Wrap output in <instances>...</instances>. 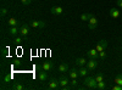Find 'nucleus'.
<instances>
[{"mask_svg": "<svg viewBox=\"0 0 122 90\" xmlns=\"http://www.w3.org/2000/svg\"><path fill=\"white\" fill-rule=\"evenodd\" d=\"M59 83H60V89L61 90H72L75 89L72 85H70V81L67 76H65L64 73H61L60 78H59Z\"/></svg>", "mask_w": 122, "mask_h": 90, "instance_id": "nucleus-1", "label": "nucleus"}, {"mask_svg": "<svg viewBox=\"0 0 122 90\" xmlns=\"http://www.w3.org/2000/svg\"><path fill=\"white\" fill-rule=\"evenodd\" d=\"M83 84H84V88H87V89H97L98 82L93 77H86V79L83 81Z\"/></svg>", "mask_w": 122, "mask_h": 90, "instance_id": "nucleus-2", "label": "nucleus"}, {"mask_svg": "<svg viewBox=\"0 0 122 90\" xmlns=\"http://www.w3.org/2000/svg\"><path fill=\"white\" fill-rule=\"evenodd\" d=\"M29 24H26V23H23V24H21L20 26V35H22V37H25L26 39H27V37H28V34L30 33L29 32Z\"/></svg>", "mask_w": 122, "mask_h": 90, "instance_id": "nucleus-3", "label": "nucleus"}, {"mask_svg": "<svg viewBox=\"0 0 122 90\" xmlns=\"http://www.w3.org/2000/svg\"><path fill=\"white\" fill-rule=\"evenodd\" d=\"M60 88V83H59V79L56 81V79L51 78L49 81V84L46 85V90H55V89H59Z\"/></svg>", "mask_w": 122, "mask_h": 90, "instance_id": "nucleus-4", "label": "nucleus"}, {"mask_svg": "<svg viewBox=\"0 0 122 90\" xmlns=\"http://www.w3.org/2000/svg\"><path fill=\"white\" fill-rule=\"evenodd\" d=\"M98 65H99V62H98V60H95V58H90L89 61H87V65H86V67L89 69V71L92 72V71H94V69L98 67Z\"/></svg>", "mask_w": 122, "mask_h": 90, "instance_id": "nucleus-5", "label": "nucleus"}, {"mask_svg": "<svg viewBox=\"0 0 122 90\" xmlns=\"http://www.w3.org/2000/svg\"><path fill=\"white\" fill-rule=\"evenodd\" d=\"M29 26H30V27H33V28L43 29V28H45L46 23H45L44 21H30V22H29Z\"/></svg>", "mask_w": 122, "mask_h": 90, "instance_id": "nucleus-6", "label": "nucleus"}, {"mask_svg": "<svg viewBox=\"0 0 122 90\" xmlns=\"http://www.w3.org/2000/svg\"><path fill=\"white\" fill-rule=\"evenodd\" d=\"M97 27H98V19H97V17L93 15V16L90 17V19L88 21V28L92 29V31H94Z\"/></svg>", "mask_w": 122, "mask_h": 90, "instance_id": "nucleus-7", "label": "nucleus"}, {"mask_svg": "<svg viewBox=\"0 0 122 90\" xmlns=\"http://www.w3.org/2000/svg\"><path fill=\"white\" fill-rule=\"evenodd\" d=\"M54 68H55V65H54V62H51V61H45V62L42 63V69H44V71H46V72L53 71Z\"/></svg>", "mask_w": 122, "mask_h": 90, "instance_id": "nucleus-8", "label": "nucleus"}, {"mask_svg": "<svg viewBox=\"0 0 122 90\" xmlns=\"http://www.w3.org/2000/svg\"><path fill=\"white\" fill-rule=\"evenodd\" d=\"M38 79H39V82H40V83H44V82H46L48 79H49V76H48L46 71H44V69H42V71H39V72H38Z\"/></svg>", "mask_w": 122, "mask_h": 90, "instance_id": "nucleus-9", "label": "nucleus"}, {"mask_svg": "<svg viewBox=\"0 0 122 90\" xmlns=\"http://www.w3.org/2000/svg\"><path fill=\"white\" fill-rule=\"evenodd\" d=\"M106 46H107V42L105 40V39H101V40L97 44L95 49H97V51H98V52H100V51H103V50H105Z\"/></svg>", "mask_w": 122, "mask_h": 90, "instance_id": "nucleus-10", "label": "nucleus"}, {"mask_svg": "<svg viewBox=\"0 0 122 90\" xmlns=\"http://www.w3.org/2000/svg\"><path fill=\"white\" fill-rule=\"evenodd\" d=\"M50 11H51V14H53V15H56V16H61V15H64V9L61 7V6H53Z\"/></svg>", "mask_w": 122, "mask_h": 90, "instance_id": "nucleus-11", "label": "nucleus"}, {"mask_svg": "<svg viewBox=\"0 0 122 90\" xmlns=\"http://www.w3.org/2000/svg\"><path fill=\"white\" fill-rule=\"evenodd\" d=\"M109 15H110V17L111 18H118L120 17V11H118V9H116V7H111L110 10H109Z\"/></svg>", "mask_w": 122, "mask_h": 90, "instance_id": "nucleus-12", "label": "nucleus"}, {"mask_svg": "<svg viewBox=\"0 0 122 90\" xmlns=\"http://www.w3.org/2000/svg\"><path fill=\"white\" fill-rule=\"evenodd\" d=\"M7 33L11 35V37H17V34H20V28H18V26L10 27V28L7 29Z\"/></svg>", "mask_w": 122, "mask_h": 90, "instance_id": "nucleus-13", "label": "nucleus"}, {"mask_svg": "<svg viewBox=\"0 0 122 90\" xmlns=\"http://www.w3.org/2000/svg\"><path fill=\"white\" fill-rule=\"evenodd\" d=\"M87 55H88L89 58H95V60L99 58V52L97 51V49H90L89 51L87 52Z\"/></svg>", "mask_w": 122, "mask_h": 90, "instance_id": "nucleus-14", "label": "nucleus"}, {"mask_svg": "<svg viewBox=\"0 0 122 90\" xmlns=\"http://www.w3.org/2000/svg\"><path fill=\"white\" fill-rule=\"evenodd\" d=\"M59 72L60 73H66V72H68L70 71V68H68V65L67 63H65V62H61L60 65H59Z\"/></svg>", "mask_w": 122, "mask_h": 90, "instance_id": "nucleus-15", "label": "nucleus"}, {"mask_svg": "<svg viewBox=\"0 0 122 90\" xmlns=\"http://www.w3.org/2000/svg\"><path fill=\"white\" fill-rule=\"evenodd\" d=\"M75 65H76L77 67H83V66L87 65V60H86L84 57H78V58H76Z\"/></svg>", "mask_w": 122, "mask_h": 90, "instance_id": "nucleus-16", "label": "nucleus"}, {"mask_svg": "<svg viewBox=\"0 0 122 90\" xmlns=\"http://www.w3.org/2000/svg\"><path fill=\"white\" fill-rule=\"evenodd\" d=\"M68 77L71 79H78L79 73H78V71L76 68H72V69H70V71H68Z\"/></svg>", "mask_w": 122, "mask_h": 90, "instance_id": "nucleus-17", "label": "nucleus"}, {"mask_svg": "<svg viewBox=\"0 0 122 90\" xmlns=\"http://www.w3.org/2000/svg\"><path fill=\"white\" fill-rule=\"evenodd\" d=\"M89 72H90V71H89V69H88L87 67H84V66H83V67H81V68L78 69L79 77H84V78H86V77L88 76V73H89Z\"/></svg>", "mask_w": 122, "mask_h": 90, "instance_id": "nucleus-18", "label": "nucleus"}, {"mask_svg": "<svg viewBox=\"0 0 122 90\" xmlns=\"http://www.w3.org/2000/svg\"><path fill=\"white\" fill-rule=\"evenodd\" d=\"M18 24H20V21L17 18H15V17H11L7 21V26L9 27H15V26H18Z\"/></svg>", "mask_w": 122, "mask_h": 90, "instance_id": "nucleus-19", "label": "nucleus"}, {"mask_svg": "<svg viewBox=\"0 0 122 90\" xmlns=\"http://www.w3.org/2000/svg\"><path fill=\"white\" fill-rule=\"evenodd\" d=\"M11 89H12V90H25L26 88H25V85H23V84H21V83H17V82H15V83L12 84Z\"/></svg>", "mask_w": 122, "mask_h": 90, "instance_id": "nucleus-20", "label": "nucleus"}, {"mask_svg": "<svg viewBox=\"0 0 122 90\" xmlns=\"http://www.w3.org/2000/svg\"><path fill=\"white\" fill-rule=\"evenodd\" d=\"M12 81V74H4L3 76V84H9Z\"/></svg>", "mask_w": 122, "mask_h": 90, "instance_id": "nucleus-21", "label": "nucleus"}, {"mask_svg": "<svg viewBox=\"0 0 122 90\" xmlns=\"http://www.w3.org/2000/svg\"><path fill=\"white\" fill-rule=\"evenodd\" d=\"M92 16H93V14H83V15H81V19L83 22H88Z\"/></svg>", "mask_w": 122, "mask_h": 90, "instance_id": "nucleus-22", "label": "nucleus"}, {"mask_svg": "<svg viewBox=\"0 0 122 90\" xmlns=\"http://www.w3.org/2000/svg\"><path fill=\"white\" fill-rule=\"evenodd\" d=\"M105 88H106L105 81H104V82H98V84H97V89H99V90H104Z\"/></svg>", "mask_w": 122, "mask_h": 90, "instance_id": "nucleus-23", "label": "nucleus"}, {"mask_svg": "<svg viewBox=\"0 0 122 90\" xmlns=\"http://www.w3.org/2000/svg\"><path fill=\"white\" fill-rule=\"evenodd\" d=\"M23 40H26V38L22 37V35H21V37H18V35H17V37L15 38V43H16V44H22Z\"/></svg>", "mask_w": 122, "mask_h": 90, "instance_id": "nucleus-24", "label": "nucleus"}, {"mask_svg": "<svg viewBox=\"0 0 122 90\" xmlns=\"http://www.w3.org/2000/svg\"><path fill=\"white\" fill-rule=\"evenodd\" d=\"M94 78H95V81H97V82H104V81H105V77L101 74V73H98Z\"/></svg>", "mask_w": 122, "mask_h": 90, "instance_id": "nucleus-25", "label": "nucleus"}, {"mask_svg": "<svg viewBox=\"0 0 122 90\" xmlns=\"http://www.w3.org/2000/svg\"><path fill=\"white\" fill-rule=\"evenodd\" d=\"M7 12H9V10L6 7H1V10H0V16H1V18H4L7 15Z\"/></svg>", "mask_w": 122, "mask_h": 90, "instance_id": "nucleus-26", "label": "nucleus"}, {"mask_svg": "<svg viewBox=\"0 0 122 90\" xmlns=\"http://www.w3.org/2000/svg\"><path fill=\"white\" fill-rule=\"evenodd\" d=\"M115 84H118L122 86V74H118L116 78H115Z\"/></svg>", "mask_w": 122, "mask_h": 90, "instance_id": "nucleus-27", "label": "nucleus"}, {"mask_svg": "<svg viewBox=\"0 0 122 90\" xmlns=\"http://www.w3.org/2000/svg\"><path fill=\"white\" fill-rule=\"evenodd\" d=\"M7 52H9V50L6 47H3L1 49V57H6L7 56Z\"/></svg>", "mask_w": 122, "mask_h": 90, "instance_id": "nucleus-28", "label": "nucleus"}, {"mask_svg": "<svg viewBox=\"0 0 122 90\" xmlns=\"http://www.w3.org/2000/svg\"><path fill=\"white\" fill-rule=\"evenodd\" d=\"M70 84L72 85L73 88H77V85H78V81H77V79H71V82H70Z\"/></svg>", "mask_w": 122, "mask_h": 90, "instance_id": "nucleus-29", "label": "nucleus"}, {"mask_svg": "<svg viewBox=\"0 0 122 90\" xmlns=\"http://www.w3.org/2000/svg\"><path fill=\"white\" fill-rule=\"evenodd\" d=\"M105 57H106V52H105V50H103V51H100V52H99V58L104 60Z\"/></svg>", "mask_w": 122, "mask_h": 90, "instance_id": "nucleus-30", "label": "nucleus"}, {"mask_svg": "<svg viewBox=\"0 0 122 90\" xmlns=\"http://www.w3.org/2000/svg\"><path fill=\"white\" fill-rule=\"evenodd\" d=\"M30 3H32V0H21V4H22V5H25V6L29 5Z\"/></svg>", "mask_w": 122, "mask_h": 90, "instance_id": "nucleus-31", "label": "nucleus"}, {"mask_svg": "<svg viewBox=\"0 0 122 90\" xmlns=\"http://www.w3.org/2000/svg\"><path fill=\"white\" fill-rule=\"evenodd\" d=\"M111 89H112V90H122V86H121V85H118V84H115Z\"/></svg>", "mask_w": 122, "mask_h": 90, "instance_id": "nucleus-32", "label": "nucleus"}, {"mask_svg": "<svg viewBox=\"0 0 122 90\" xmlns=\"http://www.w3.org/2000/svg\"><path fill=\"white\" fill-rule=\"evenodd\" d=\"M116 5H117L120 9H122V0H117V1H116Z\"/></svg>", "mask_w": 122, "mask_h": 90, "instance_id": "nucleus-33", "label": "nucleus"}]
</instances>
